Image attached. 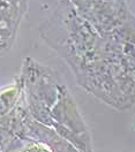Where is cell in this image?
<instances>
[{"label":"cell","instance_id":"obj_3","mask_svg":"<svg viewBox=\"0 0 135 152\" xmlns=\"http://www.w3.org/2000/svg\"><path fill=\"white\" fill-rule=\"evenodd\" d=\"M22 98V83L20 76L15 78V81L0 89V121L8 116L19 105Z\"/></svg>","mask_w":135,"mask_h":152},{"label":"cell","instance_id":"obj_1","mask_svg":"<svg viewBox=\"0 0 135 152\" xmlns=\"http://www.w3.org/2000/svg\"><path fill=\"white\" fill-rule=\"evenodd\" d=\"M40 35L79 86L118 110L135 105V15L126 0H60Z\"/></svg>","mask_w":135,"mask_h":152},{"label":"cell","instance_id":"obj_2","mask_svg":"<svg viewBox=\"0 0 135 152\" xmlns=\"http://www.w3.org/2000/svg\"><path fill=\"white\" fill-rule=\"evenodd\" d=\"M19 76L23 100L30 115L53 129L80 152H91L87 126L58 74L27 58Z\"/></svg>","mask_w":135,"mask_h":152}]
</instances>
